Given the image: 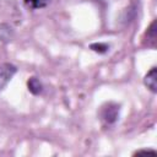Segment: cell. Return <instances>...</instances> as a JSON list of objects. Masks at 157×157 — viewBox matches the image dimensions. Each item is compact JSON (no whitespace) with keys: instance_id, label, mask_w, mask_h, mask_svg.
Returning a JSON list of instances; mask_svg holds the SVG:
<instances>
[{"instance_id":"5","label":"cell","mask_w":157,"mask_h":157,"mask_svg":"<svg viewBox=\"0 0 157 157\" xmlns=\"http://www.w3.org/2000/svg\"><path fill=\"white\" fill-rule=\"evenodd\" d=\"M27 85H28V90H29L33 94H39V93L42 92V90H43V86H42L40 81H39L37 77H31V78L28 80Z\"/></svg>"},{"instance_id":"2","label":"cell","mask_w":157,"mask_h":157,"mask_svg":"<svg viewBox=\"0 0 157 157\" xmlns=\"http://www.w3.org/2000/svg\"><path fill=\"white\" fill-rule=\"evenodd\" d=\"M119 117V105L114 103H107L101 109V119L107 124H113L118 120Z\"/></svg>"},{"instance_id":"7","label":"cell","mask_w":157,"mask_h":157,"mask_svg":"<svg viewBox=\"0 0 157 157\" xmlns=\"http://www.w3.org/2000/svg\"><path fill=\"white\" fill-rule=\"evenodd\" d=\"M23 2L31 9H42L48 5L49 0H23Z\"/></svg>"},{"instance_id":"4","label":"cell","mask_w":157,"mask_h":157,"mask_svg":"<svg viewBox=\"0 0 157 157\" xmlns=\"http://www.w3.org/2000/svg\"><path fill=\"white\" fill-rule=\"evenodd\" d=\"M13 38V28L7 23H0V42L7 43Z\"/></svg>"},{"instance_id":"8","label":"cell","mask_w":157,"mask_h":157,"mask_svg":"<svg viewBox=\"0 0 157 157\" xmlns=\"http://www.w3.org/2000/svg\"><path fill=\"white\" fill-rule=\"evenodd\" d=\"M140 153H155L153 150H141V151H137L136 155H140Z\"/></svg>"},{"instance_id":"1","label":"cell","mask_w":157,"mask_h":157,"mask_svg":"<svg viewBox=\"0 0 157 157\" xmlns=\"http://www.w3.org/2000/svg\"><path fill=\"white\" fill-rule=\"evenodd\" d=\"M16 71H17V67L11 63L0 64V91H2L6 87V85L11 81Z\"/></svg>"},{"instance_id":"6","label":"cell","mask_w":157,"mask_h":157,"mask_svg":"<svg viewBox=\"0 0 157 157\" xmlns=\"http://www.w3.org/2000/svg\"><path fill=\"white\" fill-rule=\"evenodd\" d=\"M147 45H155L156 42V21H152V23L150 25V27L147 28Z\"/></svg>"},{"instance_id":"3","label":"cell","mask_w":157,"mask_h":157,"mask_svg":"<svg viewBox=\"0 0 157 157\" xmlns=\"http://www.w3.org/2000/svg\"><path fill=\"white\" fill-rule=\"evenodd\" d=\"M144 83L151 92L156 93V91H157V69H156V66L151 67V70L146 74V76L144 78Z\"/></svg>"}]
</instances>
